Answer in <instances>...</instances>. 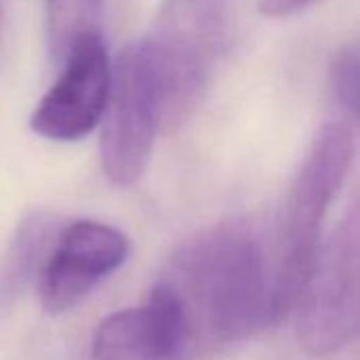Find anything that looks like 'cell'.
Returning <instances> with one entry per match:
<instances>
[{
  "label": "cell",
  "mask_w": 360,
  "mask_h": 360,
  "mask_svg": "<svg viewBox=\"0 0 360 360\" xmlns=\"http://www.w3.org/2000/svg\"><path fill=\"white\" fill-rule=\"evenodd\" d=\"M146 309L167 360H202L276 322L271 255L248 221H225L180 244Z\"/></svg>",
  "instance_id": "1"
},
{
  "label": "cell",
  "mask_w": 360,
  "mask_h": 360,
  "mask_svg": "<svg viewBox=\"0 0 360 360\" xmlns=\"http://www.w3.org/2000/svg\"><path fill=\"white\" fill-rule=\"evenodd\" d=\"M352 155L354 136L349 127L328 123L316 134L292 178L276 217L269 248L276 322L297 307L309 280L320 250L322 221L347 176Z\"/></svg>",
  "instance_id": "2"
},
{
  "label": "cell",
  "mask_w": 360,
  "mask_h": 360,
  "mask_svg": "<svg viewBox=\"0 0 360 360\" xmlns=\"http://www.w3.org/2000/svg\"><path fill=\"white\" fill-rule=\"evenodd\" d=\"M360 328V202L320 244L314 269L297 303L303 347L326 356Z\"/></svg>",
  "instance_id": "3"
},
{
  "label": "cell",
  "mask_w": 360,
  "mask_h": 360,
  "mask_svg": "<svg viewBox=\"0 0 360 360\" xmlns=\"http://www.w3.org/2000/svg\"><path fill=\"white\" fill-rule=\"evenodd\" d=\"M161 134V108L144 43H131L112 68L110 100L102 119L100 159L108 180L131 187L144 174L155 136Z\"/></svg>",
  "instance_id": "4"
},
{
  "label": "cell",
  "mask_w": 360,
  "mask_h": 360,
  "mask_svg": "<svg viewBox=\"0 0 360 360\" xmlns=\"http://www.w3.org/2000/svg\"><path fill=\"white\" fill-rule=\"evenodd\" d=\"M60 66V77L37 104L30 127L47 140L75 142L102 123L115 66L110 64L104 37L79 43Z\"/></svg>",
  "instance_id": "5"
},
{
  "label": "cell",
  "mask_w": 360,
  "mask_h": 360,
  "mask_svg": "<svg viewBox=\"0 0 360 360\" xmlns=\"http://www.w3.org/2000/svg\"><path fill=\"white\" fill-rule=\"evenodd\" d=\"M129 255V240L119 229L98 221L70 223L41 278L39 299L45 311L64 314L79 305L104 278L117 271Z\"/></svg>",
  "instance_id": "6"
},
{
  "label": "cell",
  "mask_w": 360,
  "mask_h": 360,
  "mask_svg": "<svg viewBox=\"0 0 360 360\" xmlns=\"http://www.w3.org/2000/svg\"><path fill=\"white\" fill-rule=\"evenodd\" d=\"M142 43L159 98L161 134H172L191 119L206 96L212 45L206 32L191 26H169Z\"/></svg>",
  "instance_id": "7"
},
{
  "label": "cell",
  "mask_w": 360,
  "mask_h": 360,
  "mask_svg": "<svg viewBox=\"0 0 360 360\" xmlns=\"http://www.w3.org/2000/svg\"><path fill=\"white\" fill-rule=\"evenodd\" d=\"M94 360H167L146 307L117 311L94 337Z\"/></svg>",
  "instance_id": "8"
},
{
  "label": "cell",
  "mask_w": 360,
  "mask_h": 360,
  "mask_svg": "<svg viewBox=\"0 0 360 360\" xmlns=\"http://www.w3.org/2000/svg\"><path fill=\"white\" fill-rule=\"evenodd\" d=\"M104 0H45V32L51 58H64L83 41L102 37Z\"/></svg>",
  "instance_id": "9"
},
{
  "label": "cell",
  "mask_w": 360,
  "mask_h": 360,
  "mask_svg": "<svg viewBox=\"0 0 360 360\" xmlns=\"http://www.w3.org/2000/svg\"><path fill=\"white\" fill-rule=\"evenodd\" d=\"M330 85L343 108L360 123V45L345 47L335 56Z\"/></svg>",
  "instance_id": "10"
},
{
  "label": "cell",
  "mask_w": 360,
  "mask_h": 360,
  "mask_svg": "<svg viewBox=\"0 0 360 360\" xmlns=\"http://www.w3.org/2000/svg\"><path fill=\"white\" fill-rule=\"evenodd\" d=\"M316 3H320V0H261L259 11L265 18L282 20V18H290V15L303 13L305 9L314 7Z\"/></svg>",
  "instance_id": "11"
}]
</instances>
